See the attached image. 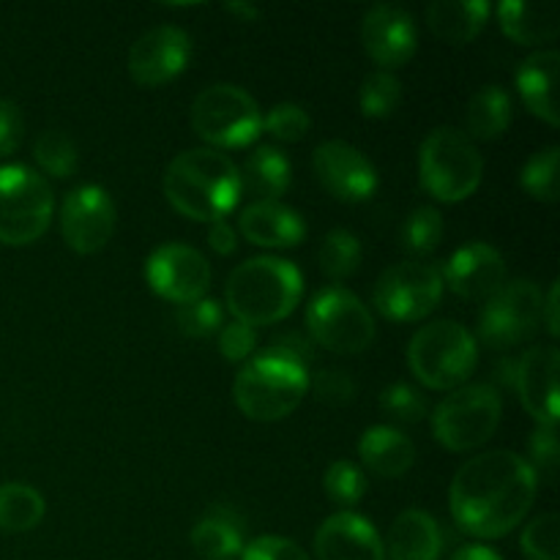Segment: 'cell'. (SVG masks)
I'll return each mask as SVG.
<instances>
[{"mask_svg": "<svg viewBox=\"0 0 560 560\" xmlns=\"http://www.w3.org/2000/svg\"><path fill=\"white\" fill-rule=\"evenodd\" d=\"M539 479L528 459L498 448L457 470L448 490L454 523L474 539H503L528 517Z\"/></svg>", "mask_w": 560, "mask_h": 560, "instance_id": "1", "label": "cell"}, {"mask_svg": "<svg viewBox=\"0 0 560 560\" xmlns=\"http://www.w3.org/2000/svg\"><path fill=\"white\" fill-rule=\"evenodd\" d=\"M164 197L195 222H222L241 202L238 164L217 148H191L178 153L164 170Z\"/></svg>", "mask_w": 560, "mask_h": 560, "instance_id": "2", "label": "cell"}, {"mask_svg": "<svg viewBox=\"0 0 560 560\" xmlns=\"http://www.w3.org/2000/svg\"><path fill=\"white\" fill-rule=\"evenodd\" d=\"M304 277L284 257H252L233 268L224 284V304L233 320L252 328L273 326L295 312Z\"/></svg>", "mask_w": 560, "mask_h": 560, "instance_id": "3", "label": "cell"}, {"mask_svg": "<svg viewBox=\"0 0 560 560\" xmlns=\"http://www.w3.org/2000/svg\"><path fill=\"white\" fill-rule=\"evenodd\" d=\"M310 394V370L277 350L255 353L235 375L233 397L241 413L252 421H282Z\"/></svg>", "mask_w": 560, "mask_h": 560, "instance_id": "4", "label": "cell"}, {"mask_svg": "<svg viewBox=\"0 0 560 560\" xmlns=\"http://www.w3.org/2000/svg\"><path fill=\"white\" fill-rule=\"evenodd\" d=\"M408 364L424 388L454 392L479 364V345L463 323L432 320L410 339Z\"/></svg>", "mask_w": 560, "mask_h": 560, "instance_id": "5", "label": "cell"}, {"mask_svg": "<svg viewBox=\"0 0 560 560\" xmlns=\"http://www.w3.org/2000/svg\"><path fill=\"white\" fill-rule=\"evenodd\" d=\"M485 175V159L465 131L438 126L419 148V180L438 202H463L474 197Z\"/></svg>", "mask_w": 560, "mask_h": 560, "instance_id": "6", "label": "cell"}, {"mask_svg": "<svg viewBox=\"0 0 560 560\" xmlns=\"http://www.w3.org/2000/svg\"><path fill=\"white\" fill-rule=\"evenodd\" d=\"M189 124L208 148H246L262 135V115L255 96L241 85L219 82L197 93Z\"/></svg>", "mask_w": 560, "mask_h": 560, "instance_id": "7", "label": "cell"}, {"mask_svg": "<svg viewBox=\"0 0 560 560\" xmlns=\"http://www.w3.org/2000/svg\"><path fill=\"white\" fill-rule=\"evenodd\" d=\"M503 402L490 383H468L443 399L432 413L435 441L448 452H474L495 435L501 424Z\"/></svg>", "mask_w": 560, "mask_h": 560, "instance_id": "8", "label": "cell"}, {"mask_svg": "<svg viewBox=\"0 0 560 560\" xmlns=\"http://www.w3.org/2000/svg\"><path fill=\"white\" fill-rule=\"evenodd\" d=\"M55 197L47 178L25 164L0 167V244L27 246L47 233Z\"/></svg>", "mask_w": 560, "mask_h": 560, "instance_id": "9", "label": "cell"}, {"mask_svg": "<svg viewBox=\"0 0 560 560\" xmlns=\"http://www.w3.org/2000/svg\"><path fill=\"white\" fill-rule=\"evenodd\" d=\"M312 342L339 355L364 353L375 342V317L364 301L339 284L317 290L306 306Z\"/></svg>", "mask_w": 560, "mask_h": 560, "instance_id": "10", "label": "cell"}, {"mask_svg": "<svg viewBox=\"0 0 560 560\" xmlns=\"http://www.w3.org/2000/svg\"><path fill=\"white\" fill-rule=\"evenodd\" d=\"M443 277L435 262L402 260L377 277V312L394 323H419L438 310L443 299Z\"/></svg>", "mask_w": 560, "mask_h": 560, "instance_id": "11", "label": "cell"}, {"mask_svg": "<svg viewBox=\"0 0 560 560\" xmlns=\"http://www.w3.org/2000/svg\"><path fill=\"white\" fill-rule=\"evenodd\" d=\"M541 306H545V293L539 290V284H534L530 279L506 282L481 310V342L495 350L528 342L541 326Z\"/></svg>", "mask_w": 560, "mask_h": 560, "instance_id": "12", "label": "cell"}, {"mask_svg": "<svg viewBox=\"0 0 560 560\" xmlns=\"http://www.w3.org/2000/svg\"><path fill=\"white\" fill-rule=\"evenodd\" d=\"M118 211L107 189L85 184L71 189L60 202V235L77 255H96L109 244Z\"/></svg>", "mask_w": 560, "mask_h": 560, "instance_id": "13", "label": "cell"}, {"mask_svg": "<svg viewBox=\"0 0 560 560\" xmlns=\"http://www.w3.org/2000/svg\"><path fill=\"white\" fill-rule=\"evenodd\" d=\"M145 279L159 299L180 306L206 299L211 288V266L195 246L164 244L145 260Z\"/></svg>", "mask_w": 560, "mask_h": 560, "instance_id": "14", "label": "cell"}, {"mask_svg": "<svg viewBox=\"0 0 560 560\" xmlns=\"http://www.w3.org/2000/svg\"><path fill=\"white\" fill-rule=\"evenodd\" d=\"M312 170L323 189L342 202H366L377 191V170L355 145L328 140L312 153Z\"/></svg>", "mask_w": 560, "mask_h": 560, "instance_id": "15", "label": "cell"}, {"mask_svg": "<svg viewBox=\"0 0 560 560\" xmlns=\"http://www.w3.org/2000/svg\"><path fill=\"white\" fill-rule=\"evenodd\" d=\"M191 58L189 33L175 25H156L129 49V74L137 85L159 88L175 80Z\"/></svg>", "mask_w": 560, "mask_h": 560, "instance_id": "16", "label": "cell"}, {"mask_svg": "<svg viewBox=\"0 0 560 560\" xmlns=\"http://www.w3.org/2000/svg\"><path fill=\"white\" fill-rule=\"evenodd\" d=\"M443 288H452L465 301H487L509 282V268L501 252L481 241L459 246L441 268Z\"/></svg>", "mask_w": 560, "mask_h": 560, "instance_id": "17", "label": "cell"}, {"mask_svg": "<svg viewBox=\"0 0 560 560\" xmlns=\"http://www.w3.org/2000/svg\"><path fill=\"white\" fill-rule=\"evenodd\" d=\"M361 44L381 71L402 69L419 47L413 16L394 3H377L361 20Z\"/></svg>", "mask_w": 560, "mask_h": 560, "instance_id": "18", "label": "cell"}, {"mask_svg": "<svg viewBox=\"0 0 560 560\" xmlns=\"http://www.w3.org/2000/svg\"><path fill=\"white\" fill-rule=\"evenodd\" d=\"M558 372L560 353L556 345H536L517 359L514 388L539 427H558Z\"/></svg>", "mask_w": 560, "mask_h": 560, "instance_id": "19", "label": "cell"}, {"mask_svg": "<svg viewBox=\"0 0 560 560\" xmlns=\"http://www.w3.org/2000/svg\"><path fill=\"white\" fill-rule=\"evenodd\" d=\"M317 560H386L375 525L355 512H337L317 528Z\"/></svg>", "mask_w": 560, "mask_h": 560, "instance_id": "20", "label": "cell"}, {"mask_svg": "<svg viewBox=\"0 0 560 560\" xmlns=\"http://www.w3.org/2000/svg\"><path fill=\"white\" fill-rule=\"evenodd\" d=\"M238 230L249 244L266 249H293L306 238L304 217L279 200L249 202L241 211Z\"/></svg>", "mask_w": 560, "mask_h": 560, "instance_id": "21", "label": "cell"}, {"mask_svg": "<svg viewBox=\"0 0 560 560\" xmlns=\"http://www.w3.org/2000/svg\"><path fill=\"white\" fill-rule=\"evenodd\" d=\"M558 69H560V55L558 49H539V52L528 55L520 63L514 82L523 96V104L530 109L545 124L558 126L560 124V109H558Z\"/></svg>", "mask_w": 560, "mask_h": 560, "instance_id": "22", "label": "cell"}, {"mask_svg": "<svg viewBox=\"0 0 560 560\" xmlns=\"http://www.w3.org/2000/svg\"><path fill=\"white\" fill-rule=\"evenodd\" d=\"M383 550L388 560H441L443 530L432 514L405 509L388 528Z\"/></svg>", "mask_w": 560, "mask_h": 560, "instance_id": "23", "label": "cell"}, {"mask_svg": "<svg viewBox=\"0 0 560 560\" xmlns=\"http://www.w3.org/2000/svg\"><path fill=\"white\" fill-rule=\"evenodd\" d=\"M498 22L514 44L539 47V44L558 38L560 9L556 0H539V3L506 0V3L498 5Z\"/></svg>", "mask_w": 560, "mask_h": 560, "instance_id": "24", "label": "cell"}, {"mask_svg": "<svg viewBox=\"0 0 560 560\" xmlns=\"http://www.w3.org/2000/svg\"><path fill=\"white\" fill-rule=\"evenodd\" d=\"M359 459L370 474L381 479H402L413 468L416 446L405 432L377 424L359 438Z\"/></svg>", "mask_w": 560, "mask_h": 560, "instance_id": "25", "label": "cell"}, {"mask_svg": "<svg viewBox=\"0 0 560 560\" xmlns=\"http://www.w3.org/2000/svg\"><path fill=\"white\" fill-rule=\"evenodd\" d=\"M490 11L487 0H435L427 5V27L441 42L463 47L485 31Z\"/></svg>", "mask_w": 560, "mask_h": 560, "instance_id": "26", "label": "cell"}, {"mask_svg": "<svg viewBox=\"0 0 560 560\" xmlns=\"http://www.w3.org/2000/svg\"><path fill=\"white\" fill-rule=\"evenodd\" d=\"M241 173V189L255 195L257 200H279L290 189L293 170L284 151L273 145H260L246 156Z\"/></svg>", "mask_w": 560, "mask_h": 560, "instance_id": "27", "label": "cell"}, {"mask_svg": "<svg viewBox=\"0 0 560 560\" xmlns=\"http://www.w3.org/2000/svg\"><path fill=\"white\" fill-rule=\"evenodd\" d=\"M191 547L206 560H233L244 552V525L228 509H213L191 528Z\"/></svg>", "mask_w": 560, "mask_h": 560, "instance_id": "28", "label": "cell"}, {"mask_svg": "<svg viewBox=\"0 0 560 560\" xmlns=\"http://www.w3.org/2000/svg\"><path fill=\"white\" fill-rule=\"evenodd\" d=\"M512 124V98L501 85H481L468 98L465 129L470 140H495Z\"/></svg>", "mask_w": 560, "mask_h": 560, "instance_id": "29", "label": "cell"}, {"mask_svg": "<svg viewBox=\"0 0 560 560\" xmlns=\"http://www.w3.org/2000/svg\"><path fill=\"white\" fill-rule=\"evenodd\" d=\"M47 503L44 495L31 485L22 481H5L0 485V530L3 534H25L42 525Z\"/></svg>", "mask_w": 560, "mask_h": 560, "instance_id": "30", "label": "cell"}, {"mask_svg": "<svg viewBox=\"0 0 560 560\" xmlns=\"http://www.w3.org/2000/svg\"><path fill=\"white\" fill-rule=\"evenodd\" d=\"M33 159L38 167L52 178L66 180L77 173L80 164V153H77L74 140L60 129H47L36 137L33 142Z\"/></svg>", "mask_w": 560, "mask_h": 560, "instance_id": "31", "label": "cell"}, {"mask_svg": "<svg viewBox=\"0 0 560 560\" xmlns=\"http://www.w3.org/2000/svg\"><path fill=\"white\" fill-rule=\"evenodd\" d=\"M317 262H320V271L331 282H342V279L353 277L359 271L361 241L353 233H348V230H331L323 238L320 252H317Z\"/></svg>", "mask_w": 560, "mask_h": 560, "instance_id": "32", "label": "cell"}, {"mask_svg": "<svg viewBox=\"0 0 560 560\" xmlns=\"http://www.w3.org/2000/svg\"><path fill=\"white\" fill-rule=\"evenodd\" d=\"M399 241H402V249L419 260V257L430 255L438 249V244L443 241V217L438 208L432 206H419L408 219H405L402 230H399Z\"/></svg>", "mask_w": 560, "mask_h": 560, "instance_id": "33", "label": "cell"}, {"mask_svg": "<svg viewBox=\"0 0 560 560\" xmlns=\"http://www.w3.org/2000/svg\"><path fill=\"white\" fill-rule=\"evenodd\" d=\"M558 164H560V148L547 145L541 151H536L534 156L528 159V164L523 167V175H520V184L528 191L534 200L539 202H556L558 200Z\"/></svg>", "mask_w": 560, "mask_h": 560, "instance_id": "34", "label": "cell"}, {"mask_svg": "<svg viewBox=\"0 0 560 560\" xmlns=\"http://www.w3.org/2000/svg\"><path fill=\"white\" fill-rule=\"evenodd\" d=\"M402 102V82L392 71H372L359 88V107L366 118H388Z\"/></svg>", "mask_w": 560, "mask_h": 560, "instance_id": "35", "label": "cell"}, {"mask_svg": "<svg viewBox=\"0 0 560 560\" xmlns=\"http://www.w3.org/2000/svg\"><path fill=\"white\" fill-rule=\"evenodd\" d=\"M323 487H326V495L331 498V503H337L339 509H350L366 492L364 470L355 463H350V459H337V463L328 465Z\"/></svg>", "mask_w": 560, "mask_h": 560, "instance_id": "36", "label": "cell"}, {"mask_svg": "<svg viewBox=\"0 0 560 560\" xmlns=\"http://www.w3.org/2000/svg\"><path fill=\"white\" fill-rule=\"evenodd\" d=\"M377 405L397 424H419L427 416V397L421 394V388L408 386V383H394V386L383 388Z\"/></svg>", "mask_w": 560, "mask_h": 560, "instance_id": "37", "label": "cell"}, {"mask_svg": "<svg viewBox=\"0 0 560 560\" xmlns=\"http://www.w3.org/2000/svg\"><path fill=\"white\" fill-rule=\"evenodd\" d=\"M312 129V118L301 104L293 102H282L273 104L271 113L262 118V131L273 137L279 142H299L310 135Z\"/></svg>", "mask_w": 560, "mask_h": 560, "instance_id": "38", "label": "cell"}, {"mask_svg": "<svg viewBox=\"0 0 560 560\" xmlns=\"http://www.w3.org/2000/svg\"><path fill=\"white\" fill-rule=\"evenodd\" d=\"M180 334L195 339L213 337L222 328V304L213 299H197L191 304H180L175 312Z\"/></svg>", "mask_w": 560, "mask_h": 560, "instance_id": "39", "label": "cell"}, {"mask_svg": "<svg viewBox=\"0 0 560 560\" xmlns=\"http://www.w3.org/2000/svg\"><path fill=\"white\" fill-rule=\"evenodd\" d=\"M558 514L547 512L530 520L520 536V547L528 560H560L558 558Z\"/></svg>", "mask_w": 560, "mask_h": 560, "instance_id": "40", "label": "cell"}, {"mask_svg": "<svg viewBox=\"0 0 560 560\" xmlns=\"http://www.w3.org/2000/svg\"><path fill=\"white\" fill-rule=\"evenodd\" d=\"M528 465L536 474V479L556 485L560 468V446H558V427H539L530 432L528 441Z\"/></svg>", "mask_w": 560, "mask_h": 560, "instance_id": "41", "label": "cell"}, {"mask_svg": "<svg viewBox=\"0 0 560 560\" xmlns=\"http://www.w3.org/2000/svg\"><path fill=\"white\" fill-rule=\"evenodd\" d=\"M310 392L315 394L317 402L331 405V408H342V405L353 402L355 381L348 372L337 370V366H326V370L315 372V375L310 377Z\"/></svg>", "mask_w": 560, "mask_h": 560, "instance_id": "42", "label": "cell"}, {"mask_svg": "<svg viewBox=\"0 0 560 560\" xmlns=\"http://www.w3.org/2000/svg\"><path fill=\"white\" fill-rule=\"evenodd\" d=\"M219 350L233 364H241V361L246 364L257 350V331L246 323H228V326L219 328Z\"/></svg>", "mask_w": 560, "mask_h": 560, "instance_id": "43", "label": "cell"}, {"mask_svg": "<svg viewBox=\"0 0 560 560\" xmlns=\"http://www.w3.org/2000/svg\"><path fill=\"white\" fill-rule=\"evenodd\" d=\"M241 560H310V556L284 536H257L255 541L244 545Z\"/></svg>", "mask_w": 560, "mask_h": 560, "instance_id": "44", "label": "cell"}, {"mask_svg": "<svg viewBox=\"0 0 560 560\" xmlns=\"http://www.w3.org/2000/svg\"><path fill=\"white\" fill-rule=\"evenodd\" d=\"M22 135H25L22 109L9 98H0V156H11L20 148Z\"/></svg>", "mask_w": 560, "mask_h": 560, "instance_id": "45", "label": "cell"}, {"mask_svg": "<svg viewBox=\"0 0 560 560\" xmlns=\"http://www.w3.org/2000/svg\"><path fill=\"white\" fill-rule=\"evenodd\" d=\"M271 350L290 355V359H295L299 364H304L306 370H310L312 359H315V342H312V339H306L304 334H299V331L279 334V337L271 342Z\"/></svg>", "mask_w": 560, "mask_h": 560, "instance_id": "46", "label": "cell"}, {"mask_svg": "<svg viewBox=\"0 0 560 560\" xmlns=\"http://www.w3.org/2000/svg\"><path fill=\"white\" fill-rule=\"evenodd\" d=\"M208 244H211V249L217 252V255H233V252L238 249V230L230 222H224V219L222 222H213L211 228H208Z\"/></svg>", "mask_w": 560, "mask_h": 560, "instance_id": "47", "label": "cell"}, {"mask_svg": "<svg viewBox=\"0 0 560 560\" xmlns=\"http://www.w3.org/2000/svg\"><path fill=\"white\" fill-rule=\"evenodd\" d=\"M558 290H560V284L552 282L550 290H547V295H545V306H541V323L547 326V334H550V337H558V334H560Z\"/></svg>", "mask_w": 560, "mask_h": 560, "instance_id": "48", "label": "cell"}, {"mask_svg": "<svg viewBox=\"0 0 560 560\" xmlns=\"http://www.w3.org/2000/svg\"><path fill=\"white\" fill-rule=\"evenodd\" d=\"M452 560H503V558L487 545H463L454 550Z\"/></svg>", "mask_w": 560, "mask_h": 560, "instance_id": "49", "label": "cell"}, {"mask_svg": "<svg viewBox=\"0 0 560 560\" xmlns=\"http://www.w3.org/2000/svg\"><path fill=\"white\" fill-rule=\"evenodd\" d=\"M228 11L230 14L241 16V20H246V22H252L260 16V9H255V5H246V3H230Z\"/></svg>", "mask_w": 560, "mask_h": 560, "instance_id": "50", "label": "cell"}]
</instances>
